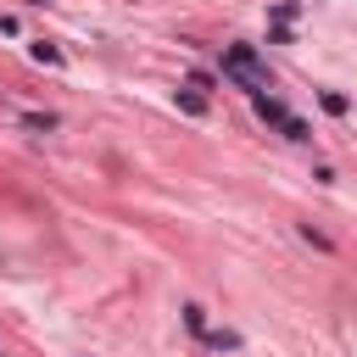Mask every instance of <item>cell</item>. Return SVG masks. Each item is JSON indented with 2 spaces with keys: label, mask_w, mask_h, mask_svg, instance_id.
Returning <instances> with one entry per match:
<instances>
[{
  "label": "cell",
  "mask_w": 357,
  "mask_h": 357,
  "mask_svg": "<svg viewBox=\"0 0 357 357\" xmlns=\"http://www.w3.org/2000/svg\"><path fill=\"white\" fill-rule=\"evenodd\" d=\"M184 329H190V335H206V312H201V307H184Z\"/></svg>",
  "instance_id": "obj_9"
},
{
  "label": "cell",
  "mask_w": 357,
  "mask_h": 357,
  "mask_svg": "<svg viewBox=\"0 0 357 357\" xmlns=\"http://www.w3.org/2000/svg\"><path fill=\"white\" fill-rule=\"evenodd\" d=\"M22 123H28V128H39V134H45V128H56V117H50V112H22Z\"/></svg>",
  "instance_id": "obj_10"
},
{
  "label": "cell",
  "mask_w": 357,
  "mask_h": 357,
  "mask_svg": "<svg viewBox=\"0 0 357 357\" xmlns=\"http://www.w3.org/2000/svg\"><path fill=\"white\" fill-rule=\"evenodd\" d=\"M279 134H284V139H312V128H307V123H301V117H296V112H290V123H284V128H279Z\"/></svg>",
  "instance_id": "obj_7"
},
{
  "label": "cell",
  "mask_w": 357,
  "mask_h": 357,
  "mask_svg": "<svg viewBox=\"0 0 357 357\" xmlns=\"http://www.w3.org/2000/svg\"><path fill=\"white\" fill-rule=\"evenodd\" d=\"M173 100H178V106H184L190 117H206V95H195V89H178Z\"/></svg>",
  "instance_id": "obj_5"
},
{
  "label": "cell",
  "mask_w": 357,
  "mask_h": 357,
  "mask_svg": "<svg viewBox=\"0 0 357 357\" xmlns=\"http://www.w3.org/2000/svg\"><path fill=\"white\" fill-rule=\"evenodd\" d=\"M201 340H206V346H218V351H240V335H234V329H206Z\"/></svg>",
  "instance_id": "obj_4"
},
{
  "label": "cell",
  "mask_w": 357,
  "mask_h": 357,
  "mask_svg": "<svg viewBox=\"0 0 357 357\" xmlns=\"http://www.w3.org/2000/svg\"><path fill=\"white\" fill-rule=\"evenodd\" d=\"M218 67H223V78H229V84H240L245 95H268V89H273V78H268V67L257 61V50H251V45H229V50L218 56Z\"/></svg>",
  "instance_id": "obj_1"
},
{
  "label": "cell",
  "mask_w": 357,
  "mask_h": 357,
  "mask_svg": "<svg viewBox=\"0 0 357 357\" xmlns=\"http://www.w3.org/2000/svg\"><path fill=\"white\" fill-rule=\"evenodd\" d=\"M318 100H324V112H329V117H346V112H351V100H346V95H335V89H324Z\"/></svg>",
  "instance_id": "obj_6"
},
{
  "label": "cell",
  "mask_w": 357,
  "mask_h": 357,
  "mask_svg": "<svg viewBox=\"0 0 357 357\" xmlns=\"http://www.w3.org/2000/svg\"><path fill=\"white\" fill-rule=\"evenodd\" d=\"M301 240H307V245H318V251H335V240H329V234H318L312 223H301Z\"/></svg>",
  "instance_id": "obj_8"
},
{
  "label": "cell",
  "mask_w": 357,
  "mask_h": 357,
  "mask_svg": "<svg viewBox=\"0 0 357 357\" xmlns=\"http://www.w3.org/2000/svg\"><path fill=\"white\" fill-rule=\"evenodd\" d=\"M28 56H33V61H45V67H61V50H56L50 39H33V45H28Z\"/></svg>",
  "instance_id": "obj_3"
},
{
  "label": "cell",
  "mask_w": 357,
  "mask_h": 357,
  "mask_svg": "<svg viewBox=\"0 0 357 357\" xmlns=\"http://www.w3.org/2000/svg\"><path fill=\"white\" fill-rule=\"evenodd\" d=\"M296 11H301V6H296V0H273V22H290V17H296Z\"/></svg>",
  "instance_id": "obj_11"
},
{
  "label": "cell",
  "mask_w": 357,
  "mask_h": 357,
  "mask_svg": "<svg viewBox=\"0 0 357 357\" xmlns=\"http://www.w3.org/2000/svg\"><path fill=\"white\" fill-rule=\"evenodd\" d=\"M251 106H257V117H262V123H273V128H284V123H290V106H284L279 95H251Z\"/></svg>",
  "instance_id": "obj_2"
}]
</instances>
